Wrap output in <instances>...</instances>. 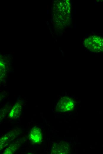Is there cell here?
<instances>
[{"mask_svg": "<svg viewBox=\"0 0 103 154\" xmlns=\"http://www.w3.org/2000/svg\"><path fill=\"white\" fill-rule=\"evenodd\" d=\"M30 141L33 144L41 143L43 140V136L41 129L34 127L31 129L28 136Z\"/></svg>", "mask_w": 103, "mask_h": 154, "instance_id": "obj_4", "label": "cell"}, {"mask_svg": "<svg viewBox=\"0 0 103 154\" xmlns=\"http://www.w3.org/2000/svg\"><path fill=\"white\" fill-rule=\"evenodd\" d=\"M22 106L19 103H16L11 109L9 117L12 119H16L20 115L21 111Z\"/></svg>", "mask_w": 103, "mask_h": 154, "instance_id": "obj_6", "label": "cell"}, {"mask_svg": "<svg viewBox=\"0 0 103 154\" xmlns=\"http://www.w3.org/2000/svg\"><path fill=\"white\" fill-rule=\"evenodd\" d=\"M83 44L92 52H103V37L97 36H91L85 39Z\"/></svg>", "mask_w": 103, "mask_h": 154, "instance_id": "obj_1", "label": "cell"}, {"mask_svg": "<svg viewBox=\"0 0 103 154\" xmlns=\"http://www.w3.org/2000/svg\"><path fill=\"white\" fill-rule=\"evenodd\" d=\"M75 105L73 99L67 96H64L58 101L56 106V110L59 112L70 111L74 109Z\"/></svg>", "mask_w": 103, "mask_h": 154, "instance_id": "obj_2", "label": "cell"}, {"mask_svg": "<svg viewBox=\"0 0 103 154\" xmlns=\"http://www.w3.org/2000/svg\"><path fill=\"white\" fill-rule=\"evenodd\" d=\"M16 132L12 131L6 134L0 138V150L5 147L16 137Z\"/></svg>", "mask_w": 103, "mask_h": 154, "instance_id": "obj_5", "label": "cell"}, {"mask_svg": "<svg viewBox=\"0 0 103 154\" xmlns=\"http://www.w3.org/2000/svg\"><path fill=\"white\" fill-rule=\"evenodd\" d=\"M70 153L69 144L65 142H60L54 143L52 147L51 153L53 154H67Z\"/></svg>", "mask_w": 103, "mask_h": 154, "instance_id": "obj_3", "label": "cell"}, {"mask_svg": "<svg viewBox=\"0 0 103 154\" xmlns=\"http://www.w3.org/2000/svg\"><path fill=\"white\" fill-rule=\"evenodd\" d=\"M19 146V145L17 143L11 144L5 149L3 153L5 154H12L16 151Z\"/></svg>", "mask_w": 103, "mask_h": 154, "instance_id": "obj_7", "label": "cell"}]
</instances>
